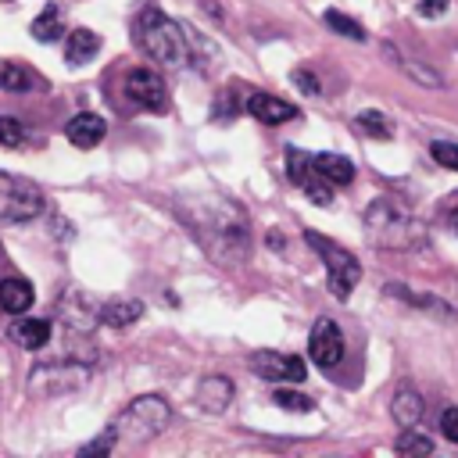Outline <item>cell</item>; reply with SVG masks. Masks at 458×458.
I'll return each mask as SVG.
<instances>
[{"mask_svg":"<svg viewBox=\"0 0 458 458\" xmlns=\"http://www.w3.org/2000/svg\"><path fill=\"white\" fill-rule=\"evenodd\" d=\"M365 233L376 247H386V250H408L422 240V222L397 200L390 197H379L365 208Z\"/></svg>","mask_w":458,"mask_h":458,"instance_id":"1","label":"cell"},{"mask_svg":"<svg viewBox=\"0 0 458 458\" xmlns=\"http://www.w3.org/2000/svg\"><path fill=\"white\" fill-rule=\"evenodd\" d=\"M136 43L143 47L147 57H154L157 64H172L179 68L186 61V36L182 29L161 14L157 7H147L140 18H136Z\"/></svg>","mask_w":458,"mask_h":458,"instance_id":"2","label":"cell"},{"mask_svg":"<svg viewBox=\"0 0 458 458\" xmlns=\"http://www.w3.org/2000/svg\"><path fill=\"white\" fill-rule=\"evenodd\" d=\"M172 422V408L161 394H143L136 401H129L122 408V415L111 422V433L118 440H129V444H143L150 437H157L165 426Z\"/></svg>","mask_w":458,"mask_h":458,"instance_id":"3","label":"cell"},{"mask_svg":"<svg viewBox=\"0 0 458 458\" xmlns=\"http://www.w3.org/2000/svg\"><path fill=\"white\" fill-rule=\"evenodd\" d=\"M47 208L43 190L32 179L0 172V218L4 222H32Z\"/></svg>","mask_w":458,"mask_h":458,"instance_id":"4","label":"cell"},{"mask_svg":"<svg viewBox=\"0 0 458 458\" xmlns=\"http://www.w3.org/2000/svg\"><path fill=\"white\" fill-rule=\"evenodd\" d=\"M89 379V365L82 361H47L29 372V394L32 397H57L72 394Z\"/></svg>","mask_w":458,"mask_h":458,"instance_id":"5","label":"cell"},{"mask_svg":"<svg viewBox=\"0 0 458 458\" xmlns=\"http://www.w3.org/2000/svg\"><path fill=\"white\" fill-rule=\"evenodd\" d=\"M318 254H322V261H326V272H329V290H333V297H351V290L358 286V276H361V268H358V258L351 254V250H344V247H336V243H329L326 236H315V233H308L304 236Z\"/></svg>","mask_w":458,"mask_h":458,"instance_id":"6","label":"cell"},{"mask_svg":"<svg viewBox=\"0 0 458 458\" xmlns=\"http://www.w3.org/2000/svg\"><path fill=\"white\" fill-rule=\"evenodd\" d=\"M125 97L136 104V107H147V111H161L168 93H165V82L157 72L150 68H132L125 75Z\"/></svg>","mask_w":458,"mask_h":458,"instance_id":"7","label":"cell"},{"mask_svg":"<svg viewBox=\"0 0 458 458\" xmlns=\"http://www.w3.org/2000/svg\"><path fill=\"white\" fill-rule=\"evenodd\" d=\"M308 354H311V361L322 365V369H333V365L344 358V333L336 329L333 318L315 322V329H311V336H308Z\"/></svg>","mask_w":458,"mask_h":458,"instance_id":"8","label":"cell"},{"mask_svg":"<svg viewBox=\"0 0 458 458\" xmlns=\"http://www.w3.org/2000/svg\"><path fill=\"white\" fill-rule=\"evenodd\" d=\"M57 315H61V322H64L68 329L89 333V329L100 322V304H97L89 293H82V290H68V293L61 297V304H57Z\"/></svg>","mask_w":458,"mask_h":458,"instance_id":"9","label":"cell"},{"mask_svg":"<svg viewBox=\"0 0 458 458\" xmlns=\"http://www.w3.org/2000/svg\"><path fill=\"white\" fill-rule=\"evenodd\" d=\"M250 369H254L261 379H290V383H301V379L308 376L301 358L279 354V351H258V354L250 358Z\"/></svg>","mask_w":458,"mask_h":458,"instance_id":"10","label":"cell"},{"mask_svg":"<svg viewBox=\"0 0 458 458\" xmlns=\"http://www.w3.org/2000/svg\"><path fill=\"white\" fill-rule=\"evenodd\" d=\"M247 114L265 122V125H283V122H290L297 114V107L290 100H283V97H272V93H250L247 97Z\"/></svg>","mask_w":458,"mask_h":458,"instance_id":"11","label":"cell"},{"mask_svg":"<svg viewBox=\"0 0 458 458\" xmlns=\"http://www.w3.org/2000/svg\"><path fill=\"white\" fill-rule=\"evenodd\" d=\"M104 132H107V125H104V118H100V114H93V111H82V114H75V118L64 125L68 143H75L79 150L97 147V143L104 140Z\"/></svg>","mask_w":458,"mask_h":458,"instance_id":"12","label":"cell"},{"mask_svg":"<svg viewBox=\"0 0 458 458\" xmlns=\"http://www.w3.org/2000/svg\"><path fill=\"white\" fill-rule=\"evenodd\" d=\"M229 401H233V383H229L225 376H204V379H200V386H197V404H200L204 411L218 415V411L229 408Z\"/></svg>","mask_w":458,"mask_h":458,"instance_id":"13","label":"cell"},{"mask_svg":"<svg viewBox=\"0 0 458 458\" xmlns=\"http://www.w3.org/2000/svg\"><path fill=\"white\" fill-rule=\"evenodd\" d=\"M32 301H36V290H32L29 279H21V276H7V279H0V308H4V311L21 315V311L32 308Z\"/></svg>","mask_w":458,"mask_h":458,"instance_id":"14","label":"cell"},{"mask_svg":"<svg viewBox=\"0 0 458 458\" xmlns=\"http://www.w3.org/2000/svg\"><path fill=\"white\" fill-rule=\"evenodd\" d=\"M97 50H100V36L93 29H72L68 32V43H64L68 64H86L97 57Z\"/></svg>","mask_w":458,"mask_h":458,"instance_id":"15","label":"cell"},{"mask_svg":"<svg viewBox=\"0 0 458 458\" xmlns=\"http://www.w3.org/2000/svg\"><path fill=\"white\" fill-rule=\"evenodd\" d=\"M11 340L21 344L25 351H39V347H47V340H50V322H47V318H18V322L11 326Z\"/></svg>","mask_w":458,"mask_h":458,"instance_id":"16","label":"cell"},{"mask_svg":"<svg viewBox=\"0 0 458 458\" xmlns=\"http://www.w3.org/2000/svg\"><path fill=\"white\" fill-rule=\"evenodd\" d=\"M311 161H315V172L322 179H329L333 186H347L354 179V161L344 154H315Z\"/></svg>","mask_w":458,"mask_h":458,"instance_id":"17","label":"cell"},{"mask_svg":"<svg viewBox=\"0 0 458 458\" xmlns=\"http://www.w3.org/2000/svg\"><path fill=\"white\" fill-rule=\"evenodd\" d=\"M390 415H394V422H397L401 429L415 426V422L422 419V397H419L411 386H401V390L394 394V401H390Z\"/></svg>","mask_w":458,"mask_h":458,"instance_id":"18","label":"cell"},{"mask_svg":"<svg viewBox=\"0 0 458 458\" xmlns=\"http://www.w3.org/2000/svg\"><path fill=\"white\" fill-rule=\"evenodd\" d=\"M39 86H47V82L32 68H25V64H0V89L29 93V89H39Z\"/></svg>","mask_w":458,"mask_h":458,"instance_id":"19","label":"cell"},{"mask_svg":"<svg viewBox=\"0 0 458 458\" xmlns=\"http://www.w3.org/2000/svg\"><path fill=\"white\" fill-rule=\"evenodd\" d=\"M29 32H32V39H39V43L61 39V36H64V18H61V11H57L54 4H47L43 14H36V21L29 25Z\"/></svg>","mask_w":458,"mask_h":458,"instance_id":"20","label":"cell"},{"mask_svg":"<svg viewBox=\"0 0 458 458\" xmlns=\"http://www.w3.org/2000/svg\"><path fill=\"white\" fill-rule=\"evenodd\" d=\"M140 315H143V304L140 301H111V304H100V322L104 326H114V329L132 326Z\"/></svg>","mask_w":458,"mask_h":458,"instance_id":"21","label":"cell"},{"mask_svg":"<svg viewBox=\"0 0 458 458\" xmlns=\"http://www.w3.org/2000/svg\"><path fill=\"white\" fill-rule=\"evenodd\" d=\"M311 175H315V161H311V154L290 147V150H286V179H290L293 186H304Z\"/></svg>","mask_w":458,"mask_h":458,"instance_id":"22","label":"cell"},{"mask_svg":"<svg viewBox=\"0 0 458 458\" xmlns=\"http://www.w3.org/2000/svg\"><path fill=\"white\" fill-rule=\"evenodd\" d=\"M354 125H358L365 136H372V140H390V136H394V125H390V118H386L383 111H361V114L354 118Z\"/></svg>","mask_w":458,"mask_h":458,"instance_id":"23","label":"cell"},{"mask_svg":"<svg viewBox=\"0 0 458 458\" xmlns=\"http://www.w3.org/2000/svg\"><path fill=\"white\" fill-rule=\"evenodd\" d=\"M397 451L401 454H429L433 451V440L426 433H419L415 426H408L401 437H397Z\"/></svg>","mask_w":458,"mask_h":458,"instance_id":"24","label":"cell"},{"mask_svg":"<svg viewBox=\"0 0 458 458\" xmlns=\"http://www.w3.org/2000/svg\"><path fill=\"white\" fill-rule=\"evenodd\" d=\"M326 25H333V32H340V36H351V39H365V29H361L354 18L340 14V11H326Z\"/></svg>","mask_w":458,"mask_h":458,"instance_id":"25","label":"cell"},{"mask_svg":"<svg viewBox=\"0 0 458 458\" xmlns=\"http://www.w3.org/2000/svg\"><path fill=\"white\" fill-rule=\"evenodd\" d=\"M25 143V125L11 114L0 118V147H21Z\"/></svg>","mask_w":458,"mask_h":458,"instance_id":"26","label":"cell"},{"mask_svg":"<svg viewBox=\"0 0 458 458\" xmlns=\"http://www.w3.org/2000/svg\"><path fill=\"white\" fill-rule=\"evenodd\" d=\"M279 408H286V411H311L315 404H311V397H304V394H297V390H276V397H272Z\"/></svg>","mask_w":458,"mask_h":458,"instance_id":"27","label":"cell"},{"mask_svg":"<svg viewBox=\"0 0 458 458\" xmlns=\"http://www.w3.org/2000/svg\"><path fill=\"white\" fill-rule=\"evenodd\" d=\"M429 150H433V161H437V165L458 172V143H444V140H440V143H433Z\"/></svg>","mask_w":458,"mask_h":458,"instance_id":"28","label":"cell"},{"mask_svg":"<svg viewBox=\"0 0 458 458\" xmlns=\"http://www.w3.org/2000/svg\"><path fill=\"white\" fill-rule=\"evenodd\" d=\"M114 444H118V437H114V433H111V426H107V433H104V437H97V440H89V444H82V447H79V454H82V458H86V454H107Z\"/></svg>","mask_w":458,"mask_h":458,"instance_id":"29","label":"cell"},{"mask_svg":"<svg viewBox=\"0 0 458 458\" xmlns=\"http://www.w3.org/2000/svg\"><path fill=\"white\" fill-rule=\"evenodd\" d=\"M440 433H444L451 444H458V408H444V415H440Z\"/></svg>","mask_w":458,"mask_h":458,"instance_id":"30","label":"cell"},{"mask_svg":"<svg viewBox=\"0 0 458 458\" xmlns=\"http://www.w3.org/2000/svg\"><path fill=\"white\" fill-rule=\"evenodd\" d=\"M440 218L447 222V229H454V233H458V193H451V197L440 204Z\"/></svg>","mask_w":458,"mask_h":458,"instance_id":"31","label":"cell"},{"mask_svg":"<svg viewBox=\"0 0 458 458\" xmlns=\"http://www.w3.org/2000/svg\"><path fill=\"white\" fill-rule=\"evenodd\" d=\"M447 11V0H419V14L422 18H437Z\"/></svg>","mask_w":458,"mask_h":458,"instance_id":"32","label":"cell"},{"mask_svg":"<svg viewBox=\"0 0 458 458\" xmlns=\"http://www.w3.org/2000/svg\"><path fill=\"white\" fill-rule=\"evenodd\" d=\"M293 82H297L301 93H318V79L308 75V72H293Z\"/></svg>","mask_w":458,"mask_h":458,"instance_id":"33","label":"cell"}]
</instances>
